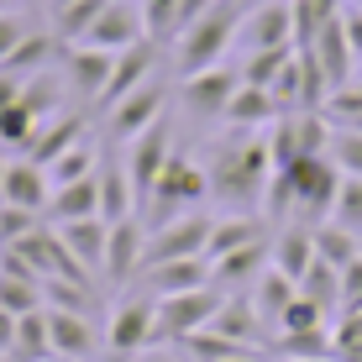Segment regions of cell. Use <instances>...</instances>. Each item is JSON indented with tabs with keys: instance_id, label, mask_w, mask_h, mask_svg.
Masks as SVG:
<instances>
[{
	"instance_id": "6da1fadb",
	"label": "cell",
	"mask_w": 362,
	"mask_h": 362,
	"mask_svg": "<svg viewBox=\"0 0 362 362\" xmlns=\"http://www.w3.org/2000/svg\"><path fill=\"white\" fill-rule=\"evenodd\" d=\"M205 179H210V199H221L226 210H257L273 184L268 132H226L205 153Z\"/></svg>"
},
{
	"instance_id": "7a4b0ae2",
	"label": "cell",
	"mask_w": 362,
	"mask_h": 362,
	"mask_svg": "<svg viewBox=\"0 0 362 362\" xmlns=\"http://www.w3.org/2000/svg\"><path fill=\"white\" fill-rule=\"evenodd\" d=\"M252 0H216L194 27H184L173 37V74L189 79V74H205L216 64H226V53L236 47V32H242V16Z\"/></svg>"
},
{
	"instance_id": "3957f363",
	"label": "cell",
	"mask_w": 362,
	"mask_h": 362,
	"mask_svg": "<svg viewBox=\"0 0 362 362\" xmlns=\"http://www.w3.org/2000/svg\"><path fill=\"white\" fill-rule=\"evenodd\" d=\"M205 199H210L205 163H194L189 153H179V147H173V158L163 163V173H158V184L147 189V199H142V210H136V216H142L147 226H158V221L189 216V210H199Z\"/></svg>"
},
{
	"instance_id": "277c9868",
	"label": "cell",
	"mask_w": 362,
	"mask_h": 362,
	"mask_svg": "<svg viewBox=\"0 0 362 362\" xmlns=\"http://www.w3.org/2000/svg\"><path fill=\"white\" fill-rule=\"evenodd\" d=\"M279 179L289 184V221L320 226V221H331V205H336V194H341L346 173L320 153V158H299V163L279 168Z\"/></svg>"
},
{
	"instance_id": "5b68a950",
	"label": "cell",
	"mask_w": 362,
	"mask_h": 362,
	"mask_svg": "<svg viewBox=\"0 0 362 362\" xmlns=\"http://www.w3.org/2000/svg\"><path fill=\"white\" fill-rule=\"evenodd\" d=\"M221 294L216 284H205V289H189V294H163L153 310V341H189L194 331H205L210 320H216L221 310Z\"/></svg>"
},
{
	"instance_id": "8992f818",
	"label": "cell",
	"mask_w": 362,
	"mask_h": 362,
	"mask_svg": "<svg viewBox=\"0 0 362 362\" xmlns=\"http://www.w3.org/2000/svg\"><path fill=\"white\" fill-rule=\"evenodd\" d=\"M326 147H331V121L320 116V110H284V116L268 127L273 168H289L299 158H320Z\"/></svg>"
},
{
	"instance_id": "52a82bcc",
	"label": "cell",
	"mask_w": 362,
	"mask_h": 362,
	"mask_svg": "<svg viewBox=\"0 0 362 362\" xmlns=\"http://www.w3.org/2000/svg\"><path fill=\"white\" fill-rule=\"evenodd\" d=\"M153 310H158V299L142 284H127L121 305L105 315V352L110 357H136L142 346H153Z\"/></svg>"
},
{
	"instance_id": "ba28073f",
	"label": "cell",
	"mask_w": 362,
	"mask_h": 362,
	"mask_svg": "<svg viewBox=\"0 0 362 362\" xmlns=\"http://www.w3.org/2000/svg\"><path fill=\"white\" fill-rule=\"evenodd\" d=\"M210 221H216V216H205V210H189V216H173V221H158V226H147L142 268H153V263H179V257H205Z\"/></svg>"
},
{
	"instance_id": "9c48e42d",
	"label": "cell",
	"mask_w": 362,
	"mask_h": 362,
	"mask_svg": "<svg viewBox=\"0 0 362 362\" xmlns=\"http://www.w3.org/2000/svg\"><path fill=\"white\" fill-rule=\"evenodd\" d=\"M127 153H121V163H127V179H132V189H136V210H142V199L147 189L158 184V173H163V163L173 158V121H153L147 132H136L132 142H121Z\"/></svg>"
},
{
	"instance_id": "30bf717a",
	"label": "cell",
	"mask_w": 362,
	"mask_h": 362,
	"mask_svg": "<svg viewBox=\"0 0 362 362\" xmlns=\"http://www.w3.org/2000/svg\"><path fill=\"white\" fill-rule=\"evenodd\" d=\"M236 84H242V74L226 69V64L179 79V105H184V116H194V121H221V116H226V105H231V95H236Z\"/></svg>"
},
{
	"instance_id": "8fae6325",
	"label": "cell",
	"mask_w": 362,
	"mask_h": 362,
	"mask_svg": "<svg viewBox=\"0 0 362 362\" xmlns=\"http://www.w3.org/2000/svg\"><path fill=\"white\" fill-rule=\"evenodd\" d=\"M242 53H263V47H294V6L289 0H252L236 32Z\"/></svg>"
},
{
	"instance_id": "7c38bea8",
	"label": "cell",
	"mask_w": 362,
	"mask_h": 362,
	"mask_svg": "<svg viewBox=\"0 0 362 362\" xmlns=\"http://www.w3.org/2000/svg\"><path fill=\"white\" fill-rule=\"evenodd\" d=\"M142 252H147V221H142V216L110 221V236H105V268H100V279L116 284V289L136 284V273H142Z\"/></svg>"
},
{
	"instance_id": "4fadbf2b",
	"label": "cell",
	"mask_w": 362,
	"mask_h": 362,
	"mask_svg": "<svg viewBox=\"0 0 362 362\" xmlns=\"http://www.w3.org/2000/svg\"><path fill=\"white\" fill-rule=\"evenodd\" d=\"M163 116H168V84L163 79H147L142 90H132L121 105L105 110V132L116 136V142H132L136 132H147L153 121H163Z\"/></svg>"
},
{
	"instance_id": "5bb4252c",
	"label": "cell",
	"mask_w": 362,
	"mask_h": 362,
	"mask_svg": "<svg viewBox=\"0 0 362 362\" xmlns=\"http://www.w3.org/2000/svg\"><path fill=\"white\" fill-rule=\"evenodd\" d=\"M110 69H116V53L105 47H90V42H69L64 47V84L69 95H79L84 105H95L110 84Z\"/></svg>"
},
{
	"instance_id": "9a60e30c",
	"label": "cell",
	"mask_w": 362,
	"mask_h": 362,
	"mask_svg": "<svg viewBox=\"0 0 362 362\" xmlns=\"http://www.w3.org/2000/svg\"><path fill=\"white\" fill-rule=\"evenodd\" d=\"M147 79H158V42H132L127 53H116V69H110V84H105V95L95 100V110L105 116L110 105H121L132 90H142Z\"/></svg>"
},
{
	"instance_id": "2e32d148",
	"label": "cell",
	"mask_w": 362,
	"mask_h": 362,
	"mask_svg": "<svg viewBox=\"0 0 362 362\" xmlns=\"http://www.w3.org/2000/svg\"><path fill=\"white\" fill-rule=\"evenodd\" d=\"M47 346H53V362H90L100 346V320L74 315V310H47Z\"/></svg>"
},
{
	"instance_id": "e0dca14e",
	"label": "cell",
	"mask_w": 362,
	"mask_h": 362,
	"mask_svg": "<svg viewBox=\"0 0 362 362\" xmlns=\"http://www.w3.org/2000/svg\"><path fill=\"white\" fill-rule=\"evenodd\" d=\"M142 37H147L142 6H136V0H110V6L95 16V27H90L84 42H90V47H105V53H127V47L142 42ZM147 42H153V37H147Z\"/></svg>"
},
{
	"instance_id": "ac0fdd59",
	"label": "cell",
	"mask_w": 362,
	"mask_h": 362,
	"mask_svg": "<svg viewBox=\"0 0 362 362\" xmlns=\"http://www.w3.org/2000/svg\"><path fill=\"white\" fill-rule=\"evenodd\" d=\"M305 53H315V64H320V74H326L331 90H341V84H352V79H357V53H352V42H346L341 11H336L326 27L315 32V42H305Z\"/></svg>"
},
{
	"instance_id": "d6986e66",
	"label": "cell",
	"mask_w": 362,
	"mask_h": 362,
	"mask_svg": "<svg viewBox=\"0 0 362 362\" xmlns=\"http://www.w3.org/2000/svg\"><path fill=\"white\" fill-rule=\"evenodd\" d=\"M84 136H90V116H79V110H53V116L32 132V142L21 147V158H32V163L47 168L58 153H69V147L84 142Z\"/></svg>"
},
{
	"instance_id": "ffe728a7",
	"label": "cell",
	"mask_w": 362,
	"mask_h": 362,
	"mask_svg": "<svg viewBox=\"0 0 362 362\" xmlns=\"http://www.w3.org/2000/svg\"><path fill=\"white\" fill-rule=\"evenodd\" d=\"M268 242H273V236L247 242V247H236V252L216 257V263H210V284H216L221 294H247L257 284V273L268 268Z\"/></svg>"
},
{
	"instance_id": "44dd1931",
	"label": "cell",
	"mask_w": 362,
	"mask_h": 362,
	"mask_svg": "<svg viewBox=\"0 0 362 362\" xmlns=\"http://www.w3.org/2000/svg\"><path fill=\"white\" fill-rule=\"evenodd\" d=\"M0 199L42 216L47 199H53V179H47V168L32 163V158H11V163H6V179H0Z\"/></svg>"
},
{
	"instance_id": "7402d4cb",
	"label": "cell",
	"mask_w": 362,
	"mask_h": 362,
	"mask_svg": "<svg viewBox=\"0 0 362 362\" xmlns=\"http://www.w3.org/2000/svg\"><path fill=\"white\" fill-rule=\"evenodd\" d=\"M268 263L299 284L310 273V263H315V226H305V221H284V226L273 231V242H268Z\"/></svg>"
},
{
	"instance_id": "603a6c76",
	"label": "cell",
	"mask_w": 362,
	"mask_h": 362,
	"mask_svg": "<svg viewBox=\"0 0 362 362\" xmlns=\"http://www.w3.org/2000/svg\"><path fill=\"white\" fill-rule=\"evenodd\" d=\"M136 284H142L153 299L163 294H189V289H205L210 284V263L205 257H179V263H153L136 273Z\"/></svg>"
},
{
	"instance_id": "cb8c5ba5",
	"label": "cell",
	"mask_w": 362,
	"mask_h": 362,
	"mask_svg": "<svg viewBox=\"0 0 362 362\" xmlns=\"http://www.w3.org/2000/svg\"><path fill=\"white\" fill-rule=\"evenodd\" d=\"M58 236H64L69 257L79 263L90 279H100V268H105V236H110V221L100 216H84V221H64V226H53Z\"/></svg>"
},
{
	"instance_id": "d4e9b609",
	"label": "cell",
	"mask_w": 362,
	"mask_h": 362,
	"mask_svg": "<svg viewBox=\"0 0 362 362\" xmlns=\"http://www.w3.org/2000/svg\"><path fill=\"white\" fill-rule=\"evenodd\" d=\"M279 116H284V110H279V100H273L268 90H257V84H236L221 127H226V132H268Z\"/></svg>"
},
{
	"instance_id": "484cf974",
	"label": "cell",
	"mask_w": 362,
	"mask_h": 362,
	"mask_svg": "<svg viewBox=\"0 0 362 362\" xmlns=\"http://www.w3.org/2000/svg\"><path fill=\"white\" fill-rule=\"evenodd\" d=\"M100 216V168L90 179H74V184H53V199H47L42 221L47 226H64V221H84Z\"/></svg>"
},
{
	"instance_id": "4316f807",
	"label": "cell",
	"mask_w": 362,
	"mask_h": 362,
	"mask_svg": "<svg viewBox=\"0 0 362 362\" xmlns=\"http://www.w3.org/2000/svg\"><path fill=\"white\" fill-rule=\"evenodd\" d=\"M263 236H273L263 226V216H247V210L216 216L210 221V242H205V263H216V257H226V252H236V247H247V242H263Z\"/></svg>"
},
{
	"instance_id": "83f0119b",
	"label": "cell",
	"mask_w": 362,
	"mask_h": 362,
	"mask_svg": "<svg viewBox=\"0 0 362 362\" xmlns=\"http://www.w3.org/2000/svg\"><path fill=\"white\" fill-rule=\"evenodd\" d=\"M205 331H221V336H231V341H242V346H263L273 336L263 320H257V310H252V299H247V294H226V299H221L216 320H210Z\"/></svg>"
},
{
	"instance_id": "f1b7e54d",
	"label": "cell",
	"mask_w": 362,
	"mask_h": 362,
	"mask_svg": "<svg viewBox=\"0 0 362 362\" xmlns=\"http://www.w3.org/2000/svg\"><path fill=\"white\" fill-rule=\"evenodd\" d=\"M299 294V284L289 279V273H279V268H263V273H257V284H252V289H247V299H252V310H257V320H263V326L273 331V326H279V315H284V310H289V299Z\"/></svg>"
},
{
	"instance_id": "f546056e",
	"label": "cell",
	"mask_w": 362,
	"mask_h": 362,
	"mask_svg": "<svg viewBox=\"0 0 362 362\" xmlns=\"http://www.w3.org/2000/svg\"><path fill=\"white\" fill-rule=\"evenodd\" d=\"M110 0H53L47 6V32L58 37V42H84L90 37V27H95V16L105 11Z\"/></svg>"
},
{
	"instance_id": "4dcf8cb0",
	"label": "cell",
	"mask_w": 362,
	"mask_h": 362,
	"mask_svg": "<svg viewBox=\"0 0 362 362\" xmlns=\"http://www.w3.org/2000/svg\"><path fill=\"white\" fill-rule=\"evenodd\" d=\"M136 216V189L127 179L121 158H100V221H127Z\"/></svg>"
},
{
	"instance_id": "1f68e13d",
	"label": "cell",
	"mask_w": 362,
	"mask_h": 362,
	"mask_svg": "<svg viewBox=\"0 0 362 362\" xmlns=\"http://www.w3.org/2000/svg\"><path fill=\"white\" fill-rule=\"evenodd\" d=\"M299 336H331V315L305 294H294L289 310L279 315V326H273V341H299Z\"/></svg>"
},
{
	"instance_id": "d6a6232c",
	"label": "cell",
	"mask_w": 362,
	"mask_h": 362,
	"mask_svg": "<svg viewBox=\"0 0 362 362\" xmlns=\"http://www.w3.org/2000/svg\"><path fill=\"white\" fill-rule=\"evenodd\" d=\"M42 305H47V310H74V315L100 320L95 279H42Z\"/></svg>"
},
{
	"instance_id": "836d02e7",
	"label": "cell",
	"mask_w": 362,
	"mask_h": 362,
	"mask_svg": "<svg viewBox=\"0 0 362 362\" xmlns=\"http://www.w3.org/2000/svg\"><path fill=\"white\" fill-rule=\"evenodd\" d=\"M100 158H105V153H100V142H95V136H84V142H74L69 153H58L53 163H47V179H53V184L90 179V173L100 168Z\"/></svg>"
},
{
	"instance_id": "e575fe53",
	"label": "cell",
	"mask_w": 362,
	"mask_h": 362,
	"mask_svg": "<svg viewBox=\"0 0 362 362\" xmlns=\"http://www.w3.org/2000/svg\"><path fill=\"white\" fill-rule=\"evenodd\" d=\"M299 294L305 299H315L326 315H341V268H331V263H310V273L299 279Z\"/></svg>"
},
{
	"instance_id": "d590c367",
	"label": "cell",
	"mask_w": 362,
	"mask_h": 362,
	"mask_svg": "<svg viewBox=\"0 0 362 362\" xmlns=\"http://www.w3.org/2000/svg\"><path fill=\"white\" fill-rule=\"evenodd\" d=\"M315 257H320V263H331V268H346V263H357V257H362V247H357V236L346 226L320 221V226H315Z\"/></svg>"
},
{
	"instance_id": "8d00e7d4",
	"label": "cell",
	"mask_w": 362,
	"mask_h": 362,
	"mask_svg": "<svg viewBox=\"0 0 362 362\" xmlns=\"http://www.w3.org/2000/svg\"><path fill=\"white\" fill-rule=\"evenodd\" d=\"M42 127V116L27 105V100H11V105H0V147H11V153H21V147L32 142V132Z\"/></svg>"
},
{
	"instance_id": "74e56055",
	"label": "cell",
	"mask_w": 362,
	"mask_h": 362,
	"mask_svg": "<svg viewBox=\"0 0 362 362\" xmlns=\"http://www.w3.org/2000/svg\"><path fill=\"white\" fill-rule=\"evenodd\" d=\"M289 58H294V47H263V53H242L236 74H242V84H257V90H268Z\"/></svg>"
},
{
	"instance_id": "f35d334b",
	"label": "cell",
	"mask_w": 362,
	"mask_h": 362,
	"mask_svg": "<svg viewBox=\"0 0 362 362\" xmlns=\"http://www.w3.org/2000/svg\"><path fill=\"white\" fill-rule=\"evenodd\" d=\"M142 6V27L153 42H173L179 37V0H136Z\"/></svg>"
},
{
	"instance_id": "ab89813d",
	"label": "cell",
	"mask_w": 362,
	"mask_h": 362,
	"mask_svg": "<svg viewBox=\"0 0 362 362\" xmlns=\"http://www.w3.org/2000/svg\"><path fill=\"white\" fill-rule=\"evenodd\" d=\"M326 158L346 173V179H362V132L331 127V147H326Z\"/></svg>"
},
{
	"instance_id": "60d3db41",
	"label": "cell",
	"mask_w": 362,
	"mask_h": 362,
	"mask_svg": "<svg viewBox=\"0 0 362 362\" xmlns=\"http://www.w3.org/2000/svg\"><path fill=\"white\" fill-rule=\"evenodd\" d=\"M331 357L336 362H362V310L341 315L331 326Z\"/></svg>"
},
{
	"instance_id": "b9f144b4",
	"label": "cell",
	"mask_w": 362,
	"mask_h": 362,
	"mask_svg": "<svg viewBox=\"0 0 362 362\" xmlns=\"http://www.w3.org/2000/svg\"><path fill=\"white\" fill-rule=\"evenodd\" d=\"M331 221L346 226L352 236H362V179H341V194L331 205Z\"/></svg>"
},
{
	"instance_id": "7bdbcfd3",
	"label": "cell",
	"mask_w": 362,
	"mask_h": 362,
	"mask_svg": "<svg viewBox=\"0 0 362 362\" xmlns=\"http://www.w3.org/2000/svg\"><path fill=\"white\" fill-rule=\"evenodd\" d=\"M37 226H42L37 210H21V205H6V199H0V247H16L21 236H32Z\"/></svg>"
},
{
	"instance_id": "ee69618b",
	"label": "cell",
	"mask_w": 362,
	"mask_h": 362,
	"mask_svg": "<svg viewBox=\"0 0 362 362\" xmlns=\"http://www.w3.org/2000/svg\"><path fill=\"white\" fill-rule=\"evenodd\" d=\"M32 37V21H27V11L21 6H11V11H0V64H6L11 53H16L21 42Z\"/></svg>"
},
{
	"instance_id": "f6af8a7d",
	"label": "cell",
	"mask_w": 362,
	"mask_h": 362,
	"mask_svg": "<svg viewBox=\"0 0 362 362\" xmlns=\"http://www.w3.org/2000/svg\"><path fill=\"white\" fill-rule=\"evenodd\" d=\"M352 310H362V257L341 268V315H352Z\"/></svg>"
},
{
	"instance_id": "bcb514c9",
	"label": "cell",
	"mask_w": 362,
	"mask_h": 362,
	"mask_svg": "<svg viewBox=\"0 0 362 362\" xmlns=\"http://www.w3.org/2000/svg\"><path fill=\"white\" fill-rule=\"evenodd\" d=\"M341 27H346V42H352V53H357V64H362V11L341 6Z\"/></svg>"
},
{
	"instance_id": "7dc6e473",
	"label": "cell",
	"mask_w": 362,
	"mask_h": 362,
	"mask_svg": "<svg viewBox=\"0 0 362 362\" xmlns=\"http://www.w3.org/2000/svg\"><path fill=\"white\" fill-rule=\"evenodd\" d=\"M11 346H16V315H11V310H0V362L11 357Z\"/></svg>"
},
{
	"instance_id": "c3c4849f",
	"label": "cell",
	"mask_w": 362,
	"mask_h": 362,
	"mask_svg": "<svg viewBox=\"0 0 362 362\" xmlns=\"http://www.w3.org/2000/svg\"><path fill=\"white\" fill-rule=\"evenodd\" d=\"M221 362H263L257 352H236V357H221Z\"/></svg>"
},
{
	"instance_id": "681fc988",
	"label": "cell",
	"mask_w": 362,
	"mask_h": 362,
	"mask_svg": "<svg viewBox=\"0 0 362 362\" xmlns=\"http://www.w3.org/2000/svg\"><path fill=\"white\" fill-rule=\"evenodd\" d=\"M11 6H21V0H0V11H11Z\"/></svg>"
},
{
	"instance_id": "f907efd6",
	"label": "cell",
	"mask_w": 362,
	"mask_h": 362,
	"mask_svg": "<svg viewBox=\"0 0 362 362\" xmlns=\"http://www.w3.org/2000/svg\"><path fill=\"white\" fill-rule=\"evenodd\" d=\"M341 6H352V11H362V0H341Z\"/></svg>"
},
{
	"instance_id": "816d5d0a",
	"label": "cell",
	"mask_w": 362,
	"mask_h": 362,
	"mask_svg": "<svg viewBox=\"0 0 362 362\" xmlns=\"http://www.w3.org/2000/svg\"><path fill=\"white\" fill-rule=\"evenodd\" d=\"M21 6H32V0H21ZM37 6H53V0H37Z\"/></svg>"
},
{
	"instance_id": "f5cc1de1",
	"label": "cell",
	"mask_w": 362,
	"mask_h": 362,
	"mask_svg": "<svg viewBox=\"0 0 362 362\" xmlns=\"http://www.w3.org/2000/svg\"><path fill=\"white\" fill-rule=\"evenodd\" d=\"M6 163H11V158H0V179H6Z\"/></svg>"
},
{
	"instance_id": "db71d44e",
	"label": "cell",
	"mask_w": 362,
	"mask_h": 362,
	"mask_svg": "<svg viewBox=\"0 0 362 362\" xmlns=\"http://www.w3.org/2000/svg\"><path fill=\"white\" fill-rule=\"evenodd\" d=\"M320 6H336V11H341V0H320Z\"/></svg>"
},
{
	"instance_id": "11a10c76",
	"label": "cell",
	"mask_w": 362,
	"mask_h": 362,
	"mask_svg": "<svg viewBox=\"0 0 362 362\" xmlns=\"http://www.w3.org/2000/svg\"><path fill=\"white\" fill-rule=\"evenodd\" d=\"M310 362H336V357H310Z\"/></svg>"
},
{
	"instance_id": "9f6ffc18",
	"label": "cell",
	"mask_w": 362,
	"mask_h": 362,
	"mask_svg": "<svg viewBox=\"0 0 362 362\" xmlns=\"http://www.w3.org/2000/svg\"><path fill=\"white\" fill-rule=\"evenodd\" d=\"M352 84H357V90H362V74H357V79H352Z\"/></svg>"
},
{
	"instance_id": "6f0895ef",
	"label": "cell",
	"mask_w": 362,
	"mask_h": 362,
	"mask_svg": "<svg viewBox=\"0 0 362 362\" xmlns=\"http://www.w3.org/2000/svg\"><path fill=\"white\" fill-rule=\"evenodd\" d=\"M357 247H362V236H357Z\"/></svg>"
}]
</instances>
